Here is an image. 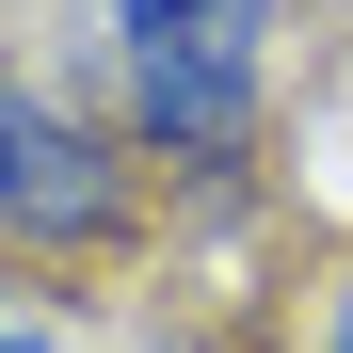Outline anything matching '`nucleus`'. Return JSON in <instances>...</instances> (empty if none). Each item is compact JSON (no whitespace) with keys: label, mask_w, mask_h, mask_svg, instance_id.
Returning a JSON list of instances; mask_svg holds the SVG:
<instances>
[{"label":"nucleus","mask_w":353,"mask_h":353,"mask_svg":"<svg viewBox=\"0 0 353 353\" xmlns=\"http://www.w3.org/2000/svg\"><path fill=\"white\" fill-rule=\"evenodd\" d=\"M97 48H112L129 145H161L176 176H209V161H257V129H273L289 0H97Z\"/></svg>","instance_id":"nucleus-1"},{"label":"nucleus","mask_w":353,"mask_h":353,"mask_svg":"<svg viewBox=\"0 0 353 353\" xmlns=\"http://www.w3.org/2000/svg\"><path fill=\"white\" fill-rule=\"evenodd\" d=\"M145 225L129 112H81L65 81L0 65V257H112Z\"/></svg>","instance_id":"nucleus-2"},{"label":"nucleus","mask_w":353,"mask_h":353,"mask_svg":"<svg viewBox=\"0 0 353 353\" xmlns=\"http://www.w3.org/2000/svg\"><path fill=\"white\" fill-rule=\"evenodd\" d=\"M0 353H65V337H48V305H17V289H0Z\"/></svg>","instance_id":"nucleus-3"},{"label":"nucleus","mask_w":353,"mask_h":353,"mask_svg":"<svg viewBox=\"0 0 353 353\" xmlns=\"http://www.w3.org/2000/svg\"><path fill=\"white\" fill-rule=\"evenodd\" d=\"M321 353H353V273H337V289H321Z\"/></svg>","instance_id":"nucleus-4"}]
</instances>
